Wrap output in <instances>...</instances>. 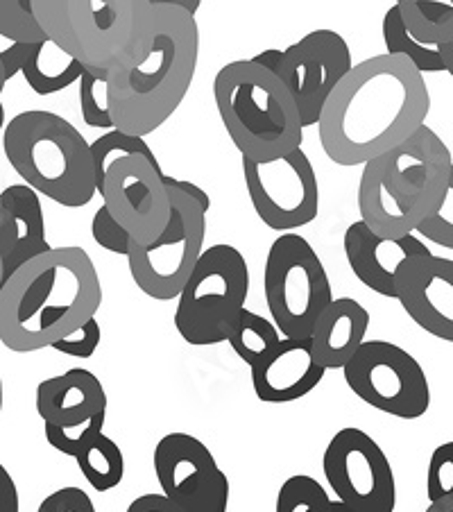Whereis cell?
Masks as SVG:
<instances>
[{"instance_id":"cell-1","label":"cell","mask_w":453,"mask_h":512,"mask_svg":"<svg viewBox=\"0 0 453 512\" xmlns=\"http://www.w3.org/2000/svg\"><path fill=\"white\" fill-rule=\"evenodd\" d=\"M429 112V87L408 59L370 57L349 68L324 102L318 121L322 150L338 166H365L413 136Z\"/></svg>"},{"instance_id":"cell-2","label":"cell","mask_w":453,"mask_h":512,"mask_svg":"<svg viewBox=\"0 0 453 512\" xmlns=\"http://www.w3.org/2000/svg\"><path fill=\"white\" fill-rule=\"evenodd\" d=\"M200 59V28L179 7L152 5L134 53L107 73V105L114 130L148 136L159 130L191 89Z\"/></svg>"},{"instance_id":"cell-3","label":"cell","mask_w":453,"mask_h":512,"mask_svg":"<svg viewBox=\"0 0 453 512\" xmlns=\"http://www.w3.org/2000/svg\"><path fill=\"white\" fill-rule=\"evenodd\" d=\"M102 286L82 247H50L0 284V343L30 354L96 318Z\"/></svg>"},{"instance_id":"cell-4","label":"cell","mask_w":453,"mask_h":512,"mask_svg":"<svg viewBox=\"0 0 453 512\" xmlns=\"http://www.w3.org/2000/svg\"><path fill=\"white\" fill-rule=\"evenodd\" d=\"M453 157L429 125L363 166L358 211L374 234H413L438 209L447 191Z\"/></svg>"},{"instance_id":"cell-5","label":"cell","mask_w":453,"mask_h":512,"mask_svg":"<svg viewBox=\"0 0 453 512\" xmlns=\"http://www.w3.org/2000/svg\"><path fill=\"white\" fill-rule=\"evenodd\" d=\"M213 100L229 139L245 159L270 161L302 148L304 125L295 98L254 59L222 66L213 80Z\"/></svg>"},{"instance_id":"cell-6","label":"cell","mask_w":453,"mask_h":512,"mask_svg":"<svg viewBox=\"0 0 453 512\" xmlns=\"http://www.w3.org/2000/svg\"><path fill=\"white\" fill-rule=\"evenodd\" d=\"M5 157L25 184L68 209L96 198L89 141L66 121L44 109L16 114L5 127Z\"/></svg>"},{"instance_id":"cell-7","label":"cell","mask_w":453,"mask_h":512,"mask_svg":"<svg viewBox=\"0 0 453 512\" xmlns=\"http://www.w3.org/2000/svg\"><path fill=\"white\" fill-rule=\"evenodd\" d=\"M150 7L148 0H32L50 44L102 80L141 44Z\"/></svg>"},{"instance_id":"cell-8","label":"cell","mask_w":453,"mask_h":512,"mask_svg":"<svg viewBox=\"0 0 453 512\" xmlns=\"http://www.w3.org/2000/svg\"><path fill=\"white\" fill-rule=\"evenodd\" d=\"M247 293L250 268L245 256L234 245H211L177 295V334L195 347L227 343L229 331L245 309Z\"/></svg>"},{"instance_id":"cell-9","label":"cell","mask_w":453,"mask_h":512,"mask_svg":"<svg viewBox=\"0 0 453 512\" xmlns=\"http://www.w3.org/2000/svg\"><path fill=\"white\" fill-rule=\"evenodd\" d=\"M263 293L272 322L284 338H309L318 315L333 300L331 281L318 252L293 232L281 234L270 245Z\"/></svg>"},{"instance_id":"cell-10","label":"cell","mask_w":453,"mask_h":512,"mask_svg":"<svg viewBox=\"0 0 453 512\" xmlns=\"http://www.w3.org/2000/svg\"><path fill=\"white\" fill-rule=\"evenodd\" d=\"M166 189L170 216L164 232L148 245L132 241L127 254L134 284L141 293L159 302L177 300L179 290L204 252L207 236V211L177 186L166 184Z\"/></svg>"},{"instance_id":"cell-11","label":"cell","mask_w":453,"mask_h":512,"mask_svg":"<svg viewBox=\"0 0 453 512\" xmlns=\"http://www.w3.org/2000/svg\"><path fill=\"white\" fill-rule=\"evenodd\" d=\"M343 377L367 406L399 420H420L431 406V386L422 365L388 340H365L343 368Z\"/></svg>"},{"instance_id":"cell-12","label":"cell","mask_w":453,"mask_h":512,"mask_svg":"<svg viewBox=\"0 0 453 512\" xmlns=\"http://www.w3.org/2000/svg\"><path fill=\"white\" fill-rule=\"evenodd\" d=\"M254 62L286 84L304 127L318 125L324 102L354 66L345 37L333 30H313L286 50H263Z\"/></svg>"},{"instance_id":"cell-13","label":"cell","mask_w":453,"mask_h":512,"mask_svg":"<svg viewBox=\"0 0 453 512\" xmlns=\"http://www.w3.org/2000/svg\"><path fill=\"white\" fill-rule=\"evenodd\" d=\"M243 175L256 216L275 232H295L318 218V177L302 148L270 161L243 157Z\"/></svg>"},{"instance_id":"cell-14","label":"cell","mask_w":453,"mask_h":512,"mask_svg":"<svg viewBox=\"0 0 453 512\" xmlns=\"http://www.w3.org/2000/svg\"><path fill=\"white\" fill-rule=\"evenodd\" d=\"M322 469L336 501L361 512H395V469L372 435L340 429L324 449Z\"/></svg>"},{"instance_id":"cell-15","label":"cell","mask_w":453,"mask_h":512,"mask_svg":"<svg viewBox=\"0 0 453 512\" xmlns=\"http://www.w3.org/2000/svg\"><path fill=\"white\" fill-rule=\"evenodd\" d=\"M155 474L161 494L184 512H227L232 485L195 435H164L155 447Z\"/></svg>"},{"instance_id":"cell-16","label":"cell","mask_w":453,"mask_h":512,"mask_svg":"<svg viewBox=\"0 0 453 512\" xmlns=\"http://www.w3.org/2000/svg\"><path fill=\"white\" fill-rule=\"evenodd\" d=\"M166 173L143 157H123L109 164L98 186L102 204L134 243L148 245L164 232L170 216Z\"/></svg>"},{"instance_id":"cell-17","label":"cell","mask_w":453,"mask_h":512,"mask_svg":"<svg viewBox=\"0 0 453 512\" xmlns=\"http://www.w3.org/2000/svg\"><path fill=\"white\" fill-rule=\"evenodd\" d=\"M388 55L408 59L417 71L442 73V48L453 44V5L442 0H397L383 16Z\"/></svg>"},{"instance_id":"cell-18","label":"cell","mask_w":453,"mask_h":512,"mask_svg":"<svg viewBox=\"0 0 453 512\" xmlns=\"http://www.w3.org/2000/svg\"><path fill=\"white\" fill-rule=\"evenodd\" d=\"M397 297L408 318L440 340L453 343V261L424 254L397 272Z\"/></svg>"},{"instance_id":"cell-19","label":"cell","mask_w":453,"mask_h":512,"mask_svg":"<svg viewBox=\"0 0 453 512\" xmlns=\"http://www.w3.org/2000/svg\"><path fill=\"white\" fill-rule=\"evenodd\" d=\"M345 256L356 279L367 286L372 293L381 297H397V272L406 261L415 256L431 254L426 243H422L415 234L401 238H383L374 234L363 220H356L347 227L345 238Z\"/></svg>"},{"instance_id":"cell-20","label":"cell","mask_w":453,"mask_h":512,"mask_svg":"<svg viewBox=\"0 0 453 512\" xmlns=\"http://www.w3.org/2000/svg\"><path fill=\"white\" fill-rule=\"evenodd\" d=\"M252 386L263 404H290L320 386L327 370L315 361L309 338H281L250 368Z\"/></svg>"},{"instance_id":"cell-21","label":"cell","mask_w":453,"mask_h":512,"mask_svg":"<svg viewBox=\"0 0 453 512\" xmlns=\"http://www.w3.org/2000/svg\"><path fill=\"white\" fill-rule=\"evenodd\" d=\"M3 225H0V261L3 281L10 279L23 263L50 250L46 241V220L39 193L28 184H14L0 191Z\"/></svg>"},{"instance_id":"cell-22","label":"cell","mask_w":453,"mask_h":512,"mask_svg":"<svg viewBox=\"0 0 453 512\" xmlns=\"http://www.w3.org/2000/svg\"><path fill=\"white\" fill-rule=\"evenodd\" d=\"M370 329V313L352 297H333L311 329V349L324 370H343Z\"/></svg>"},{"instance_id":"cell-23","label":"cell","mask_w":453,"mask_h":512,"mask_svg":"<svg viewBox=\"0 0 453 512\" xmlns=\"http://www.w3.org/2000/svg\"><path fill=\"white\" fill-rule=\"evenodd\" d=\"M102 411H107V392L89 370L73 368L37 388V413L44 424H80Z\"/></svg>"},{"instance_id":"cell-24","label":"cell","mask_w":453,"mask_h":512,"mask_svg":"<svg viewBox=\"0 0 453 512\" xmlns=\"http://www.w3.org/2000/svg\"><path fill=\"white\" fill-rule=\"evenodd\" d=\"M21 73L37 96H53V93L64 91L78 82L84 66L46 39L32 44Z\"/></svg>"},{"instance_id":"cell-25","label":"cell","mask_w":453,"mask_h":512,"mask_svg":"<svg viewBox=\"0 0 453 512\" xmlns=\"http://www.w3.org/2000/svg\"><path fill=\"white\" fill-rule=\"evenodd\" d=\"M78 467L84 479L98 492H109L121 485L125 476V456L114 440L100 433L78 456Z\"/></svg>"},{"instance_id":"cell-26","label":"cell","mask_w":453,"mask_h":512,"mask_svg":"<svg viewBox=\"0 0 453 512\" xmlns=\"http://www.w3.org/2000/svg\"><path fill=\"white\" fill-rule=\"evenodd\" d=\"M281 338L284 336L279 334L275 322L263 318L259 313L243 309L232 331H229L227 343L232 345L236 356L241 358L247 368H252V365L259 363L263 356L277 347Z\"/></svg>"},{"instance_id":"cell-27","label":"cell","mask_w":453,"mask_h":512,"mask_svg":"<svg viewBox=\"0 0 453 512\" xmlns=\"http://www.w3.org/2000/svg\"><path fill=\"white\" fill-rule=\"evenodd\" d=\"M91 148V159H93V170H96V191L102 184V177H105V170L109 164H114L116 159L123 157H143L148 164L164 173L161 170V164L155 152L145 141V136H136V134H127L121 130H109L107 134H102L100 139L89 143Z\"/></svg>"},{"instance_id":"cell-28","label":"cell","mask_w":453,"mask_h":512,"mask_svg":"<svg viewBox=\"0 0 453 512\" xmlns=\"http://www.w3.org/2000/svg\"><path fill=\"white\" fill-rule=\"evenodd\" d=\"M331 497L322 485L306 474L290 476L277 494L275 512H327Z\"/></svg>"},{"instance_id":"cell-29","label":"cell","mask_w":453,"mask_h":512,"mask_svg":"<svg viewBox=\"0 0 453 512\" xmlns=\"http://www.w3.org/2000/svg\"><path fill=\"white\" fill-rule=\"evenodd\" d=\"M0 37L12 44H39L46 34L34 16L32 0H0Z\"/></svg>"},{"instance_id":"cell-30","label":"cell","mask_w":453,"mask_h":512,"mask_svg":"<svg viewBox=\"0 0 453 512\" xmlns=\"http://www.w3.org/2000/svg\"><path fill=\"white\" fill-rule=\"evenodd\" d=\"M78 98L82 121L96 130H114L109 105H107V87L100 75L84 68L82 78L78 80Z\"/></svg>"},{"instance_id":"cell-31","label":"cell","mask_w":453,"mask_h":512,"mask_svg":"<svg viewBox=\"0 0 453 512\" xmlns=\"http://www.w3.org/2000/svg\"><path fill=\"white\" fill-rule=\"evenodd\" d=\"M105 420H107V411H102L98 415L89 417V420H84L80 424H71V426L44 424L46 440L53 449L75 458L93 438H96V435L102 433V429H105Z\"/></svg>"},{"instance_id":"cell-32","label":"cell","mask_w":453,"mask_h":512,"mask_svg":"<svg viewBox=\"0 0 453 512\" xmlns=\"http://www.w3.org/2000/svg\"><path fill=\"white\" fill-rule=\"evenodd\" d=\"M415 232H420L426 241L453 250V166L447 191H444L438 209H435L429 218L422 220V225L417 227Z\"/></svg>"},{"instance_id":"cell-33","label":"cell","mask_w":453,"mask_h":512,"mask_svg":"<svg viewBox=\"0 0 453 512\" xmlns=\"http://www.w3.org/2000/svg\"><path fill=\"white\" fill-rule=\"evenodd\" d=\"M453 494V440L435 447L426 472V497L429 501H440Z\"/></svg>"},{"instance_id":"cell-34","label":"cell","mask_w":453,"mask_h":512,"mask_svg":"<svg viewBox=\"0 0 453 512\" xmlns=\"http://www.w3.org/2000/svg\"><path fill=\"white\" fill-rule=\"evenodd\" d=\"M91 236H93V241L102 247V250L121 254V256L130 254L132 236L127 234L121 225H118V220L111 216L105 204H102V207L96 211V216H93Z\"/></svg>"},{"instance_id":"cell-35","label":"cell","mask_w":453,"mask_h":512,"mask_svg":"<svg viewBox=\"0 0 453 512\" xmlns=\"http://www.w3.org/2000/svg\"><path fill=\"white\" fill-rule=\"evenodd\" d=\"M100 338H102L100 324L96 318H91L84 322L80 329H75L73 334L59 338L57 343H53V349L59 354H66L73 358H91L100 347Z\"/></svg>"},{"instance_id":"cell-36","label":"cell","mask_w":453,"mask_h":512,"mask_svg":"<svg viewBox=\"0 0 453 512\" xmlns=\"http://www.w3.org/2000/svg\"><path fill=\"white\" fill-rule=\"evenodd\" d=\"M37 512H96L91 497L80 488H62L39 503Z\"/></svg>"},{"instance_id":"cell-37","label":"cell","mask_w":453,"mask_h":512,"mask_svg":"<svg viewBox=\"0 0 453 512\" xmlns=\"http://www.w3.org/2000/svg\"><path fill=\"white\" fill-rule=\"evenodd\" d=\"M32 44H12L10 48L0 50V66H3L5 80L10 82L16 73H21L25 59L30 55Z\"/></svg>"},{"instance_id":"cell-38","label":"cell","mask_w":453,"mask_h":512,"mask_svg":"<svg viewBox=\"0 0 453 512\" xmlns=\"http://www.w3.org/2000/svg\"><path fill=\"white\" fill-rule=\"evenodd\" d=\"M127 512H184L177 503L170 501L164 494H143V497H136Z\"/></svg>"},{"instance_id":"cell-39","label":"cell","mask_w":453,"mask_h":512,"mask_svg":"<svg viewBox=\"0 0 453 512\" xmlns=\"http://www.w3.org/2000/svg\"><path fill=\"white\" fill-rule=\"evenodd\" d=\"M0 512H21L19 488L3 463H0Z\"/></svg>"},{"instance_id":"cell-40","label":"cell","mask_w":453,"mask_h":512,"mask_svg":"<svg viewBox=\"0 0 453 512\" xmlns=\"http://www.w3.org/2000/svg\"><path fill=\"white\" fill-rule=\"evenodd\" d=\"M164 182L166 184H173V186H177L179 191H184L186 195H191V198L200 204V207L204 209V211H209L211 209V198L207 193H204V189H200L198 184H191V182H184V179H175V177H164Z\"/></svg>"},{"instance_id":"cell-41","label":"cell","mask_w":453,"mask_h":512,"mask_svg":"<svg viewBox=\"0 0 453 512\" xmlns=\"http://www.w3.org/2000/svg\"><path fill=\"white\" fill-rule=\"evenodd\" d=\"M150 5H168V7H179L186 14L195 16L202 7V0H148Z\"/></svg>"},{"instance_id":"cell-42","label":"cell","mask_w":453,"mask_h":512,"mask_svg":"<svg viewBox=\"0 0 453 512\" xmlns=\"http://www.w3.org/2000/svg\"><path fill=\"white\" fill-rule=\"evenodd\" d=\"M426 512H453V494L451 497H444L440 501H433Z\"/></svg>"},{"instance_id":"cell-43","label":"cell","mask_w":453,"mask_h":512,"mask_svg":"<svg viewBox=\"0 0 453 512\" xmlns=\"http://www.w3.org/2000/svg\"><path fill=\"white\" fill-rule=\"evenodd\" d=\"M442 62H444V71H447L453 78V44L442 48Z\"/></svg>"},{"instance_id":"cell-44","label":"cell","mask_w":453,"mask_h":512,"mask_svg":"<svg viewBox=\"0 0 453 512\" xmlns=\"http://www.w3.org/2000/svg\"><path fill=\"white\" fill-rule=\"evenodd\" d=\"M327 512H361V510L349 508V506H345V503H340V501H333V499H331V503H329V510H327Z\"/></svg>"},{"instance_id":"cell-45","label":"cell","mask_w":453,"mask_h":512,"mask_svg":"<svg viewBox=\"0 0 453 512\" xmlns=\"http://www.w3.org/2000/svg\"><path fill=\"white\" fill-rule=\"evenodd\" d=\"M5 127V107H3V102H0V130H3Z\"/></svg>"},{"instance_id":"cell-46","label":"cell","mask_w":453,"mask_h":512,"mask_svg":"<svg viewBox=\"0 0 453 512\" xmlns=\"http://www.w3.org/2000/svg\"><path fill=\"white\" fill-rule=\"evenodd\" d=\"M5 84H7V80H5V73H3V66H0V93H3V89H5Z\"/></svg>"},{"instance_id":"cell-47","label":"cell","mask_w":453,"mask_h":512,"mask_svg":"<svg viewBox=\"0 0 453 512\" xmlns=\"http://www.w3.org/2000/svg\"><path fill=\"white\" fill-rule=\"evenodd\" d=\"M3 379H0V413H3Z\"/></svg>"},{"instance_id":"cell-48","label":"cell","mask_w":453,"mask_h":512,"mask_svg":"<svg viewBox=\"0 0 453 512\" xmlns=\"http://www.w3.org/2000/svg\"><path fill=\"white\" fill-rule=\"evenodd\" d=\"M0 225H3V198H0Z\"/></svg>"},{"instance_id":"cell-49","label":"cell","mask_w":453,"mask_h":512,"mask_svg":"<svg viewBox=\"0 0 453 512\" xmlns=\"http://www.w3.org/2000/svg\"><path fill=\"white\" fill-rule=\"evenodd\" d=\"M0 279H3V261H0Z\"/></svg>"},{"instance_id":"cell-50","label":"cell","mask_w":453,"mask_h":512,"mask_svg":"<svg viewBox=\"0 0 453 512\" xmlns=\"http://www.w3.org/2000/svg\"><path fill=\"white\" fill-rule=\"evenodd\" d=\"M449 3H451V5H453V0H449Z\"/></svg>"}]
</instances>
